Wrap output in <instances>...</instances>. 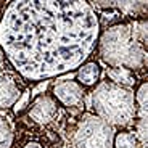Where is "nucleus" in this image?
<instances>
[{
  "mask_svg": "<svg viewBox=\"0 0 148 148\" xmlns=\"http://www.w3.org/2000/svg\"><path fill=\"white\" fill-rule=\"evenodd\" d=\"M84 87L77 81L58 79L52 82V97L66 108H79L84 103Z\"/></svg>",
  "mask_w": 148,
  "mask_h": 148,
  "instance_id": "6",
  "label": "nucleus"
},
{
  "mask_svg": "<svg viewBox=\"0 0 148 148\" xmlns=\"http://www.w3.org/2000/svg\"><path fill=\"white\" fill-rule=\"evenodd\" d=\"M15 142V124L11 114L7 111H0V148H11Z\"/></svg>",
  "mask_w": 148,
  "mask_h": 148,
  "instance_id": "10",
  "label": "nucleus"
},
{
  "mask_svg": "<svg viewBox=\"0 0 148 148\" xmlns=\"http://www.w3.org/2000/svg\"><path fill=\"white\" fill-rule=\"evenodd\" d=\"M114 134V127L97 114L84 113L71 132V143L74 148H113Z\"/></svg>",
  "mask_w": 148,
  "mask_h": 148,
  "instance_id": "4",
  "label": "nucleus"
},
{
  "mask_svg": "<svg viewBox=\"0 0 148 148\" xmlns=\"http://www.w3.org/2000/svg\"><path fill=\"white\" fill-rule=\"evenodd\" d=\"M93 114L108 122L111 127H127L135 121L137 106L134 90L114 82L101 81L92 92Z\"/></svg>",
  "mask_w": 148,
  "mask_h": 148,
  "instance_id": "3",
  "label": "nucleus"
},
{
  "mask_svg": "<svg viewBox=\"0 0 148 148\" xmlns=\"http://www.w3.org/2000/svg\"><path fill=\"white\" fill-rule=\"evenodd\" d=\"M31 89H24L21 92V95H19V98H18V101H16L15 105H13V113L15 114H19V113H23V111L26 110L27 106H29V103H31Z\"/></svg>",
  "mask_w": 148,
  "mask_h": 148,
  "instance_id": "13",
  "label": "nucleus"
},
{
  "mask_svg": "<svg viewBox=\"0 0 148 148\" xmlns=\"http://www.w3.org/2000/svg\"><path fill=\"white\" fill-rule=\"evenodd\" d=\"M100 64L97 61H85L76 69V79L82 87H92L100 81Z\"/></svg>",
  "mask_w": 148,
  "mask_h": 148,
  "instance_id": "9",
  "label": "nucleus"
},
{
  "mask_svg": "<svg viewBox=\"0 0 148 148\" xmlns=\"http://www.w3.org/2000/svg\"><path fill=\"white\" fill-rule=\"evenodd\" d=\"M56 114H58V103L50 93L36 95L27 106L29 119L39 126H48L50 122L55 121Z\"/></svg>",
  "mask_w": 148,
  "mask_h": 148,
  "instance_id": "5",
  "label": "nucleus"
},
{
  "mask_svg": "<svg viewBox=\"0 0 148 148\" xmlns=\"http://www.w3.org/2000/svg\"><path fill=\"white\" fill-rule=\"evenodd\" d=\"M93 8L100 10H116L121 15L130 16L135 19H145L143 16L147 15L148 10V2H90Z\"/></svg>",
  "mask_w": 148,
  "mask_h": 148,
  "instance_id": "8",
  "label": "nucleus"
},
{
  "mask_svg": "<svg viewBox=\"0 0 148 148\" xmlns=\"http://www.w3.org/2000/svg\"><path fill=\"white\" fill-rule=\"evenodd\" d=\"M106 77L110 79V82H114V84L127 87V89H132L137 84V76L126 68H108Z\"/></svg>",
  "mask_w": 148,
  "mask_h": 148,
  "instance_id": "11",
  "label": "nucleus"
},
{
  "mask_svg": "<svg viewBox=\"0 0 148 148\" xmlns=\"http://www.w3.org/2000/svg\"><path fill=\"white\" fill-rule=\"evenodd\" d=\"M98 55L110 68H126L135 76L147 69V21L132 19L100 31Z\"/></svg>",
  "mask_w": 148,
  "mask_h": 148,
  "instance_id": "2",
  "label": "nucleus"
},
{
  "mask_svg": "<svg viewBox=\"0 0 148 148\" xmlns=\"http://www.w3.org/2000/svg\"><path fill=\"white\" fill-rule=\"evenodd\" d=\"M3 61H5V53H3V50H2V47H0V66L3 64Z\"/></svg>",
  "mask_w": 148,
  "mask_h": 148,
  "instance_id": "15",
  "label": "nucleus"
},
{
  "mask_svg": "<svg viewBox=\"0 0 148 148\" xmlns=\"http://www.w3.org/2000/svg\"><path fill=\"white\" fill-rule=\"evenodd\" d=\"M113 148H140V145H138V140L134 132L122 130V132L114 134Z\"/></svg>",
  "mask_w": 148,
  "mask_h": 148,
  "instance_id": "12",
  "label": "nucleus"
},
{
  "mask_svg": "<svg viewBox=\"0 0 148 148\" xmlns=\"http://www.w3.org/2000/svg\"><path fill=\"white\" fill-rule=\"evenodd\" d=\"M23 90L13 74L0 71V111L11 110Z\"/></svg>",
  "mask_w": 148,
  "mask_h": 148,
  "instance_id": "7",
  "label": "nucleus"
},
{
  "mask_svg": "<svg viewBox=\"0 0 148 148\" xmlns=\"http://www.w3.org/2000/svg\"><path fill=\"white\" fill-rule=\"evenodd\" d=\"M23 148H44V147H42L39 142H27V143L24 145Z\"/></svg>",
  "mask_w": 148,
  "mask_h": 148,
  "instance_id": "14",
  "label": "nucleus"
},
{
  "mask_svg": "<svg viewBox=\"0 0 148 148\" xmlns=\"http://www.w3.org/2000/svg\"><path fill=\"white\" fill-rule=\"evenodd\" d=\"M97 15L85 0L10 2L0 16V47L21 77H58L84 64L97 47Z\"/></svg>",
  "mask_w": 148,
  "mask_h": 148,
  "instance_id": "1",
  "label": "nucleus"
}]
</instances>
